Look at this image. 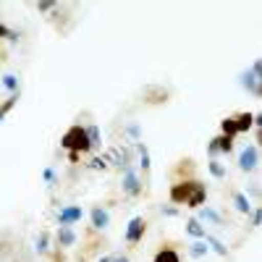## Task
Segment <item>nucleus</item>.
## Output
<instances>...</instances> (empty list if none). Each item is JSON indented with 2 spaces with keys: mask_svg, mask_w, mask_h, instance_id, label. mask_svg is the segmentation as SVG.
<instances>
[{
  "mask_svg": "<svg viewBox=\"0 0 262 262\" xmlns=\"http://www.w3.org/2000/svg\"><path fill=\"white\" fill-rule=\"evenodd\" d=\"M134 149H137V158H139L142 173H147V170L152 168V160H149V149H147V144H144V142H137V144H134Z\"/></svg>",
  "mask_w": 262,
  "mask_h": 262,
  "instance_id": "14",
  "label": "nucleus"
},
{
  "mask_svg": "<svg viewBox=\"0 0 262 262\" xmlns=\"http://www.w3.org/2000/svg\"><path fill=\"white\" fill-rule=\"evenodd\" d=\"M105 160H107V165H116V168H123V170H128L131 168V152L126 149V147H113V149H107V155H105Z\"/></svg>",
  "mask_w": 262,
  "mask_h": 262,
  "instance_id": "7",
  "label": "nucleus"
},
{
  "mask_svg": "<svg viewBox=\"0 0 262 262\" xmlns=\"http://www.w3.org/2000/svg\"><path fill=\"white\" fill-rule=\"evenodd\" d=\"M186 233L191 236V238H205V226L200 223V221H196V217H189V221H186Z\"/></svg>",
  "mask_w": 262,
  "mask_h": 262,
  "instance_id": "16",
  "label": "nucleus"
},
{
  "mask_svg": "<svg viewBox=\"0 0 262 262\" xmlns=\"http://www.w3.org/2000/svg\"><path fill=\"white\" fill-rule=\"evenodd\" d=\"M18 102V92L16 95H8V100H3V102H0V118H6L11 111H13V105Z\"/></svg>",
  "mask_w": 262,
  "mask_h": 262,
  "instance_id": "24",
  "label": "nucleus"
},
{
  "mask_svg": "<svg viewBox=\"0 0 262 262\" xmlns=\"http://www.w3.org/2000/svg\"><path fill=\"white\" fill-rule=\"evenodd\" d=\"M113 262H131L128 254H113Z\"/></svg>",
  "mask_w": 262,
  "mask_h": 262,
  "instance_id": "35",
  "label": "nucleus"
},
{
  "mask_svg": "<svg viewBox=\"0 0 262 262\" xmlns=\"http://www.w3.org/2000/svg\"><path fill=\"white\" fill-rule=\"evenodd\" d=\"M90 168H92V170H107V160H105V155L92 158V160H90Z\"/></svg>",
  "mask_w": 262,
  "mask_h": 262,
  "instance_id": "28",
  "label": "nucleus"
},
{
  "mask_svg": "<svg viewBox=\"0 0 262 262\" xmlns=\"http://www.w3.org/2000/svg\"><path fill=\"white\" fill-rule=\"evenodd\" d=\"M53 8H55L53 0H42V3H37V11H39V13H50Z\"/></svg>",
  "mask_w": 262,
  "mask_h": 262,
  "instance_id": "31",
  "label": "nucleus"
},
{
  "mask_svg": "<svg viewBox=\"0 0 262 262\" xmlns=\"http://www.w3.org/2000/svg\"><path fill=\"white\" fill-rule=\"evenodd\" d=\"M126 137L134 142V144L142 142V126H139V123H128V126H126Z\"/></svg>",
  "mask_w": 262,
  "mask_h": 262,
  "instance_id": "25",
  "label": "nucleus"
},
{
  "mask_svg": "<svg viewBox=\"0 0 262 262\" xmlns=\"http://www.w3.org/2000/svg\"><path fill=\"white\" fill-rule=\"evenodd\" d=\"M160 212H163L165 217H176V215H179V207H173V205H163V207H160Z\"/></svg>",
  "mask_w": 262,
  "mask_h": 262,
  "instance_id": "33",
  "label": "nucleus"
},
{
  "mask_svg": "<svg viewBox=\"0 0 262 262\" xmlns=\"http://www.w3.org/2000/svg\"><path fill=\"white\" fill-rule=\"evenodd\" d=\"M60 147L63 149H69V152H79V155H84V152H90V139H86V128L74 123L66 134L60 137Z\"/></svg>",
  "mask_w": 262,
  "mask_h": 262,
  "instance_id": "2",
  "label": "nucleus"
},
{
  "mask_svg": "<svg viewBox=\"0 0 262 262\" xmlns=\"http://www.w3.org/2000/svg\"><path fill=\"white\" fill-rule=\"evenodd\" d=\"M233 207H236L238 212H242V215H249L254 205L249 202V196H247L244 191H233Z\"/></svg>",
  "mask_w": 262,
  "mask_h": 262,
  "instance_id": "13",
  "label": "nucleus"
},
{
  "mask_svg": "<svg viewBox=\"0 0 262 262\" xmlns=\"http://www.w3.org/2000/svg\"><path fill=\"white\" fill-rule=\"evenodd\" d=\"M121 191H123L126 196H131V200L142 196V179H139V173H137L134 168L123 170V176H121Z\"/></svg>",
  "mask_w": 262,
  "mask_h": 262,
  "instance_id": "3",
  "label": "nucleus"
},
{
  "mask_svg": "<svg viewBox=\"0 0 262 262\" xmlns=\"http://www.w3.org/2000/svg\"><path fill=\"white\" fill-rule=\"evenodd\" d=\"M207 254H210V247H207L205 238H194V242L189 244V257L202 259V257H207Z\"/></svg>",
  "mask_w": 262,
  "mask_h": 262,
  "instance_id": "11",
  "label": "nucleus"
},
{
  "mask_svg": "<svg viewBox=\"0 0 262 262\" xmlns=\"http://www.w3.org/2000/svg\"><path fill=\"white\" fill-rule=\"evenodd\" d=\"M257 165H259V147H257V144L244 147L242 155H238V168H242L244 173H252Z\"/></svg>",
  "mask_w": 262,
  "mask_h": 262,
  "instance_id": "6",
  "label": "nucleus"
},
{
  "mask_svg": "<svg viewBox=\"0 0 262 262\" xmlns=\"http://www.w3.org/2000/svg\"><path fill=\"white\" fill-rule=\"evenodd\" d=\"M196 221H200V223H212V226H226V221H223V215L221 212H217V210H212V207H200V210H196Z\"/></svg>",
  "mask_w": 262,
  "mask_h": 262,
  "instance_id": "10",
  "label": "nucleus"
},
{
  "mask_svg": "<svg viewBox=\"0 0 262 262\" xmlns=\"http://www.w3.org/2000/svg\"><path fill=\"white\" fill-rule=\"evenodd\" d=\"M152 262H181V254H179L176 249L165 247V249H160V252L155 254V259H152Z\"/></svg>",
  "mask_w": 262,
  "mask_h": 262,
  "instance_id": "18",
  "label": "nucleus"
},
{
  "mask_svg": "<svg viewBox=\"0 0 262 262\" xmlns=\"http://www.w3.org/2000/svg\"><path fill=\"white\" fill-rule=\"evenodd\" d=\"M90 221H92L95 231H107V226H111V212H107L102 205H92L90 207Z\"/></svg>",
  "mask_w": 262,
  "mask_h": 262,
  "instance_id": "8",
  "label": "nucleus"
},
{
  "mask_svg": "<svg viewBox=\"0 0 262 262\" xmlns=\"http://www.w3.org/2000/svg\"><path fill=\"white\" fill-rule=\"evenodd\" d=\"M207 152H210V160H217V152H221V149H217V137H215V139H210Z\"/></svg>",
  "mask_w": 262,
  "mask_h": 262,
  "instance_id": "32",
  "label": "nucleus"
},
{
  "mask_svg": "<svg viewBox=\"0 0 262 262\" xmlns=\"http://www.w3.org/2000/svg\"><path fill=\"white\" fill-rule=\"evenodd\" d=\"M221 131H223L221 137H228V139H236V137H238V128H236L233 116H228V118H223V121H221Z\"/></svg>",
  "mask_w": 262,
  "mask_h": 262,
  "instance_id": "17",
  "label": "nucleus"
},
{
  "mask_svg": "<svg viewBox=\"0 0 262 262\" xmlns=\"http://www.w3.org/2000/svg\"><path fill=\"white\" fill-rule=\"evenodd\" d=\"M217 149H221L223 155H231V152H233V139H228V137H217Z\"/></svg>",
  "mask_w": 262,
  "mask_h": 262,
  "instance_id": "27",
  "label": "nucleus"
},
{
  "mask_svg": "<svg viewBox=\"0 0 262 262\" xmlns=\"http://www.w3.org/2000/svg\"><path fill=\"white\" fill-rule=\"evenodd\" d=\"M259 221H262L259 207H252V212H249V223H252V228H257V226H259Z\"/></svg>",
  "mask_w": 262,
  "mask_h": 262,
  "instance_id": "30",
  "label": "nucleus"
},
{
  "mask_svg": "<svg viewBox=\"0 0 262 262\" xmlns=\"http://www.w3.org/2000/svg\"><path fill=\"white\" fill-rule=\"evenodd\" d=\"M0 121H3V118H0Z\"/></svg>",
  "mask_w": 262,
  "mask_h": 262,
  "instance_id": "38",
  "label": "nucleus"
},
{
  "mask_svg": "<svg viewBox=\"0 0 262 262\" xmlns=\"http://www.w3.org/2000/svg\"><path fill=\"white\" fill-rule=\"evenodd\" d=\"M0 84H3V86H6V90H8L11 95H16V92H18V84H21V81H18V76H16V74H6L3 79H0Z\"/></svg>",
  "mask_w": 262,
  "mask_h": 262,
  "instance_id": "23",
  "label": "nucleus"
},
{
  "mask_svg": "<svg viewBox=\"0 0 262 262\" xmlns=\"http://www.w3.org/2000/svg\"><path fill=\"white\" fill-rule=\"evenodd\" d=\"M170 202L186 205L189 210H200L207 205V186L202 181H179L170 186Z\"/></svg>",
  "mask_w": 262,
  "mask_h": 262,
  "instance_id": "1",
  "label": "nucleus"
},
{
  "mask_svg": "<svg viewBox=\"0 0 262 262\" xmlns=\"http://www.w3.org/2000/svg\"><path fill=\"white\" fill-rule=\"evenodd\" d=\"M34 249H37V254H48V252H50V236H48L45 231H39V233H37V238H34Z\"/></svg>",
  "mask_w": 262,
  "mask_h": 262,
  "instance_id": "21",
  "label": "nucleus"
},
{
  "mask_svg": "<svg viewBox=\"0 0 262 262\" xmlns=\"http://www.w3.org/2000/svg\"><path fill=\"white\" fill-rule=\"evenodd\" d=\"M84 217V210H81V205H63L58 212H55V221H58V226H76L79 221Z\"/></svg>",
  "mask_w": 262,
  "mask_h": 262,
  "instance_id": "4",
  "label": "nucleus"
},
{
  "mask_svg": "<svg viewBox=\"0 0 262 262\" xmlns=\"http://www.w3.org/2000/svg\"><path fill=\"white\" fill-rule=\"evenodd\" d=\"M233 121H236L238 134H247V131L254 126V116L252 113H238V116H233Z\"/></svg>",
  "mask_w": 262,
  "mask_h": 262,
  "instance_id": "15",
  "label": "nucleus"
},
{
  "mask_svg": "<svg viewBox=\"0 0 262 262\" xmlns=\"http://www.w3.org/2000/svg\"><path fill=\"white\" fill-rule=\"evenodd\" d=\"M76 244V231L69 228V226H58L55 231V247L58 249H71Z\"/></svg>",
  "mask_w": 262,
  "mask_h": 262,
  "instance_id": "9",
  "label": "nucleus"
},
{
  "mask_svg": "<svg viewBox=\"0 0 262 262\" xmlns=\"http://www.w3.org/2000/svg\"><path fill=\"white\" fill-rule=\"evenodd\" d=\"M0 39H8V42H18V32H13L11 27H6L0 21Z\"/></svg>",
  "mask_w": 262,
  "mask_h": 262,
  "instance_id": "26",
  "label": "nucleus"
},
{
  "mask_svg": "<svg viewBox=\"0 0 262 262\" xmlns=\"http://www.w3.org/2000/svg\"><path fill=\"white\" fill-rule=\"evenodd\" d=\"M144 233H147V221H144V217L142 215L131 217L128 226H126V242L128 244H139L142 238H144Z\"/></svg>",
  "mask_w": 262,
  "mask_h": 262,
  "instance_id": "5",
  "label": "nucleus"
},
{
  "mask_svg": "<svg viewBox=\"0 0 262 262\" xmlns=\"http://www.w3.org/2000/svg\"><path fill=\"white\" fill-rule=\"evenodd\" d=\"M259 81H262V79H259V76H254V74H249V71L242 76L244 90H247L249 95H254V97H259V95H262V90H259Z\"/></svg>",
  "mask_w": 262,
  "mask_h": 262,
  "instance_id": "12",
  "label": "nucleus"
},
{
  "mask_svg": "<svg viewBox=\"0 0 262 262\" xmlns=\"http://www.w3.org/2000/svg\"><path fill=\"white\" fill-rule=\"evenodd\" d=\"M84 128H86V139H90V147H92V149H97V147L102 144L100 126H97V123H92V126H84Z\"/></svg>",
  "mask_w": 262,
  "mask_h": 262,
  "instance_id": "19",
  "label": "nucleus"
},
{
  "mask_svg": "<svg viewBox=\"0 0 262 262\" xmlns=\"http://www.w3.org/2000/svg\"><path fill=\"white\" fill-rule=\"evenodd\" d=\"M207 170H210V176L217 179V181L226 179V168H223V163H217V160H210V163H207Z\"/></svg>",
  "mask_w": 262,
  "mask_h": 262,
  "instance_id": "22",
  "label": "nucleus"
},
{
  "mask_svg": "<svg viewBox=\"0 0 262 262\" xmlns=\"http://www.w3.org/2000/svg\"><path fill=\"white\" fill-rule=\"evenodd\" d=\"M205 242H207V247L215 252V254H221V257H228V247H223V242L221 238H215V236H210V233H205Z\"/></svg>",
  "mask_w": 262,
  "mask_h": 262,
  "instance_id": "20",
  "label": "nucleus"
},
{
  "mask_svg": "<svg viewBox=\"0 0 262 262\" xmlns=\"http://www.w3.org/2000/svg\"><path fill=\"white\" fill-rule=\"evenodd\" d=\"M97 262H113V254H105V257H100Z\"/></svg>",
  "mask_w": 262,
  "mask_h": 262,
  "instance_id": "37",
  "label": "nucleus"
},
{
  "mask_svg": "<svg viewBox=\"0 0 262 262\" xmlns=\"http://www.w3.org/2000/svg\"><path fill=\"white\" fill-rule=\"evenodd\" d=\"M42 179H45V184H48V186H55V181H58L55 168H45V170H42Z\"/></svg>",
  "mask_w": 262,
  "mask_h": 262,
  "instance_id": "29",
  "label": "nucleus"
},
{
  "mask_svg": "<svg viewBox=\"0 0 262 262\" xmlns=\"http://www.w3.org/2000/svg\"><path fill=\"white\" fill-rule=\"evenodd\" d=\"M79 158H81L79 152H69V163H79Z\"/></svg>",
  "mask_w": 262,
  "mask_h": 262,
  "instance_id": "36",
  "label": "nucleus"
},
{
  "mask_svg": "<svg viewBox=\"0 0 262 262\" xmlns=\"http://www.w3.org/2000/svg\"><path fill=\"white\" fill-rule=\"evenodd\" d=\"M249 74H254V76H259V74H262V63H259V60H254V63H252Z\"/></svg>",
  "mask_w": 262,
  "mask_h": 262,
  "instance_id": "34",
  "label": "nucleus"
}]
</instances>
